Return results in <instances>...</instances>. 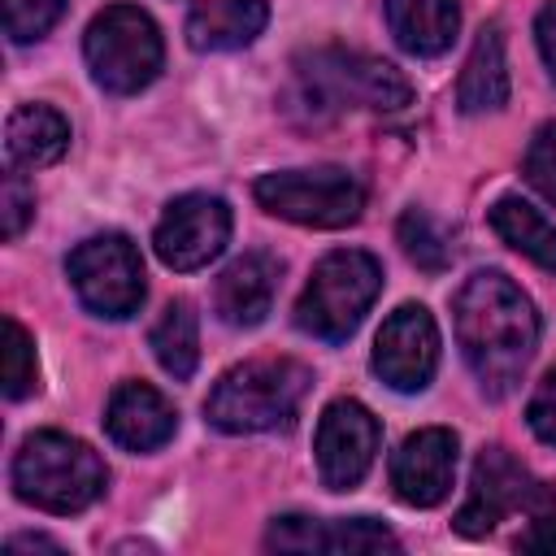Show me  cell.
Wrapping results in <instances>:
<instances>
[{
	"mask_svg": "<svg viewBox=\"0 0 556 556\" xmlns=\"http://www.w3.org/2000/svg\"><path fill=\"white\" fill-rule=\"evenodd\" d=\"M452 326L460 356L473 369L482 395L491 400L513 395L539 348V313L530 295L508 274L478 269L460 282L452 300Z\"/></svg>",
	"mask_w": 556,
	"mask_h": 556,
	"instance_id": "6da1fadb",
	"label": "cell"
},
{
	"mask_svg": "<svg viewBox=\"0 0 556 556\" xmlns=\"http://www.w3.org/2000/svg\"><path fill=\"white\" fill-rule=\"evenodd\" d=\"M308 382H313L308 365H300L291 356H252L217 378V387L204 400V417L222 434L274 430L300 413Z\"/></svg>",
	"mask_w": 556,
	"mask_h": 556,
	"instance_id": "7a4b0ae2",
	"label": "cell"
},
{
	"mask_svg": "<svg viewBox=\"0 0 556 556\" xmlns=\"http://www.w3.org/2000/svg\"><path fill=\"white\" fill-rule=\"evenodd\" d=\"M109 469L104 460L74 434L35 430L22 439L13 456V491L17 500L43 513H83L104 495Z\"/></svg>",
	"mask_w": 556,
	"mask_h": 556,
	"instance_id": "3957f363",
	"label": "cell"
},
{
	"mask_svg": "<svg viewBox=\"0 0 556 556\" xmlns=\"http://www.w3.org/2000/svg\"><path fill=\"white\" fill-rule=\"evenodd\" d=\"M295 87L313 113H339V109L395 113L413 100V83L391 61L334 43L313 48L295 61Z\"/></svg>",
	"mask_w": 556,
	"mask_h": 556,
	"instance_id": "277c9868",
	"label": "cell"
},
{
	"mask_svg": "<svg viewBox=\"0 0 556 556\" xmlns=\"http://www.w3.org/2000/svg\"><path fill=\"white\" fill-rule=\"evenodd\" d=\"M382 291V265L361 248L326 252L295 300V326L321 343H343Z\"/></svg>",
	"mask_w": 556,
	"mask_h": 556,
	"instance_id": "5b68a950",
	"label": "cell"
},
{
	"mask_svg": "<svg viewBox=\"0 0 556 556\" xmlns=\"http://www.w3.org/2000/svg\"><path fill=\"white\" fill-rule=\"evenodd\" d=\"M83 56L100 91L135 96L161 74L165 43H161L156 22L139 4H109L91 17L83 35Z\"/></svg>",
	"mask_w": 556,
	"mask_h": 556,
	"instance_id": "8992f818",
	"label": "cell"
},
{
	"mask_svg": "<svg viewBox=\"0 0 556 556\" xmlns=\"http://www.w3.org/2000/svg\"><path fill=\"white\" fill-rule=\"evenodd\" d=\"M252 195L265 213L282 217V222H295V226H313V230H339V226H352L365 213L361 178L339 169V165L261 174Z\"/></svg>",
	"mask_w": 556,
	"mask_h": 556,
	"instance_id": "52a82bcc",
	"label": "cell"
},
{
	"mask_svg": "<svg viewBox=\"0 0 556 556\" xmlns=\"http://www.w3.org/2000/svg\"><path fill=\"white\" fill-rule=\"evenodd\" d=\"M65 274L74 282L83 308H91L96 317L122 321V317H130L143 304V261H139V248L126 235H117V230L83 239L70 252Z\"/></svg>",
	"mask_w": 556,
	"mask_h": 556,
	"instance_id": "ba28073f",
	"label": "cell"
},
{
	"mask_svg": "<svg viewBox=\"0 0 556 556\" xmlns=\"http://www.w3.org/2000/svg\"><path fill=\"white\" fill-rule=\"evenodd\" d=\"M552 491L504 447H482L473 460V478H469V495L460 504V513L452 517L456 534L465 539H482L491 534L504 517H513L517 508L534 513L539 504H547Z\"/></svg>",
	"mask_w": 556,
	"mask_h": 556,
	"instance_id": "9c48e42d",
	"label": "cell"
},
{
	"mask_svg": "<svg viewBox=\"0 0 556 556\" xmlns=\"http://www.w3.org/2000/svg\"><path fill=\"white\" fill-rule=\"evenodd\" d=\"M226 243H230V204L208 191H187V195L169 200L152 230V248H156L161 265H169L178 274L204 269L208 261L222 256Z\"/></svg>",
	"mask_w": 556,
	"mask_h": 556,
	"instance_id": "30bf717a",
	"label": "cell"
},
{
	"mask_svg": "<svg viewBox=\"0 0 556 556\" xmlns=\"http://www.w3.org/2000/svg\"><path fill=\"white\" fill-rule=\"evenodd\" d=\"M378 439H382L378 417L361 400H334V404H326V413L317 421V439H313L321 486L352 491L369 473V465L378 456Z\"/></svg>",
	"mask_w": 556,
	"mask_h": 556,
	"instance_id": "8fae6325",
	"label": "cell"
},
{
	"mask_svg": "<svg viewBox=\"0 0 556 556\" xmlns=\"http://www.w3.org/2000/svg\"><path fill=\"white\" fill-rule=\"evenodd\" d=\"M439 369V326L421 304H400L374 339V374L391 391H426Z\"/></svg>",
	"mask_w": 556,
	"mask_h": 556,
	"instance_id": "7c38bea8",
	"label": "cell"
},
{
	"mask_svg": "<svg viewBox=\"0 0 556 556\" xmlns=\"http://www.w3.org/2000/svg\"><path fill=\"white\" fill-rule=\"evenodd\" d=\"M456 473V434L447 426L413 430L391 456V491L408 508H434L447 500Z\"/></svg>",
	"mask_w": 556,
	"mask_h": 556,
	"instance_id": "4fadbf2b",
	"label": "cell"
},
{
	"mask_svg": "<svg viewBox=\"0 0 556 556\" xmlns=\"http://www.w3.org/2000/svg\"><path fill=\"white\" fill-rule=\"evenodd\" d=\"M269 552H395V534L374 517L317 521V517H274L265 530Z\"/></svg>",
	"mask_w": 556,
	"mask_h": 556,
	"instance_id": "5bb4252c",
	"label": "cell"
},
{
	"mask_svg": "<svg viewBox=\"0 0 556 556\" xmlns=\"http://www.w3.org/2000/svg\"><path fill=\"white\" fill-rule=\"evenodd\" d=\"M104 430L126 452H156L161 443L174 439L178 413H174V404L156 387H148V382H122L109 395Z\"/></svg>",
	"mask_w": 556,
	"mask_h": 556,
	"instance_id": "9a60e30c",
	"label": "cell"
},
{
	"mask_svg": "<svg viewBox=\"0 0 556 556\" xmlns=\"http://www.w3.org/2000/svg\"><path fill=\"white\" fill-rule=\"evenodd\" d=\"M278 261L269 252H243L239 261H230L217 278V291H213V304H217V317L226 326H261L265 313L274 308V291H278Z\"/></svg>",
	"mask_w": 556,
	"mask_h": 556,
	"instance_id": "2e32d148",
	"label": "cell"
},
{
	"mask_svg": "<svg viewBox=\"0 0 556 556\" xmlns=\"http://www.w3.org/2000/svg\"><path fill=\"white\" fill-rule=\"evenodd\" d=\"M269 22L265 0H204L187 13V43L195 52H235L248 48Z\"/></svg>",
	"mask_w": 556,
	"mask_h": 556,
	"instance_id": "e0dca14e",
	"label": "cell"
},
{
	"mask_svg": "<svg viewBox=\"0 0 556 556\" xmlns=\"http://www.w3.org/2000/svg\"><path fill=\"white\" fill-rule=\"evenodd\" d=\"M387 26L395 43L413 56H439L460 30L456 0H387Z\"/></svg>",
	"mask_w": 556,
	"mask_h": 556,
	"instance_id": "ac0fdd59",
	"label": "cell"
},
{
	"mask_svg": "<svg viewBox=\"0 0 556 556\" xmlns=\"http://www.w3.org/2000/svg\"><path fill=\"white\" fill-rule=\"evenodd\" d=\"M508 100V61H504V35L500 26H482L469 56H465V70H460V83H456V104L460 113H495L504 109Z\"/></svg>",
	"mask_w": 556,
	"mask_h": 556,
	"instance_id": "d6986e66",
	"label": "cell"
},
{
	"mask_svg": "<svg viewBox=\"0 0 556 556\" xmlns=\"http://www.w3.org/2000/svg\"><path fill=\"white\" fill-rule=\"evenodd\" d=\"M4 148L13 165H26V169L52 165L70 148V122L52 104H17L4 126Z\"/></svg>",
	"mask_w": 556,
	"mask_h": 556,
	"instance_id": "ffe728a7",
	"label": "cell"
},
{
	"mask_svg": "<svg viewBox=\"0 0 556 556\" xmlns=\"http://www.w3.org/2000/svg\"><path fill=\"white\" fill-rule=\"evenodd\" d=\"M491 230L521 256H530L534 265L552 269L556 274V226L526 200L517 195H504L491 204Z\"/></svg>",
	"mask_w": 556,
	"mask_h": 556,
	"instance_id": "44dd1931",
	"label": "cell"
},
{
	"mask_svg": "<svg viewBox=\"0 0 556 556\" xmlns=\"http://www.w3.org/2000/svg\"><path fill=\"white\" fill-rule=\"evenodd\" d=\"M148 348H152L156 365H161L169 378L187 382V378L195 374V365H200V326H195V308H191L187 300L165 304L161 317H156L152 330H148Z\"/></svg>",
	"mask_w": 556,
	"mask_h": 556,
	"instance_id": "7402d4cb",
	"label": "cell"
},
{
	"mask_svg": "<svg viewBox=\"0 0 556 556\" xmlns=\"http://www.w3.org/2000/svg\"><path fill=\"white\" fill-rule=\"evenodd\" d=\"M395 235H400L404 256H408L417 269H426V274H443V269H447L452 248H447L443 230L434 226V217H430L426 208H404V213H400Z\"/></svg>",
	"mask_w": 556,
	"mask_h": 556,
	"instance_id": "603a6c76",
	"label": "cell"
},
{
	"mask_svg": "<svg viewBox=\"0 0 556 556\" xmlns=\"http://www.w3.org/2000/svg\"><path fill=\"white\" fill-rule=\"evenodd\" d=\"M30 391H39V361H35V343L22 330L17 317H4V395L9 400H26Z\"/></svg>",
	"mask_w": 556,
	"mask_h": 556,
	"instance_id": "cb8c5ba5",
	"label": "cell"
},
{
	"mask_svg": "<svg viewBox=\"0 0 556 556\" xmlns=\"http://www.w3.org/2000/svg\"><path fill=\"white\" fill-rule=\"evenodd\" d=\"M61 13L65 0H4V35L13 43H35L56 26Z\"/></svg>",
	"mask_w": 556,
	"mask_h": 556,
	"instance_id": "d4e9b609",
	"label": "cell"
},
{
	"mask_svg": "<svg viewBox=\"0 0 556 556\" xmlns=\"http://www.w3.org/2000/svg\"><path fill=\"white\" fill-rule=\"evenodd\" d=\"M521 169H526V182H530L543 200L556 204V122H543V126L534 130Z\"/></svg>",
	"mask_w": 556,
	"mask_h": 556,
	"instance_id": "484cf974",
	"label": "cell"
},
{
	"mask_svg": "<svg viewBox=\"0 0 556 556\" xmlns=\"http://www.w3.org/2000/svg\"><path fill=\"white\" fill-rule=\"evenodd\" d=\"M0 213H4V239H17L26 230V222L35 217V191L26 187L22 169L13 165L4 174V187H0Z\"/></svg>",
	"mask_w": 556,
	"mask_h": 556,
	"instance_id": "4316f807",
	"label": "cell"
},
{
	"mask_svg": "<svg viewBox=\"0 0 556 556\" xmlns=\"http://www.w3.org/2000/svg\"><path fill=\"white\" fill-rule=\"evenodd\" d=\"M526 421H530V430H534L547 447H556V365L539 378V387H534V395H530V404H526Z\"/></svg>",
	"mask_w": 556,
	"mask_h": 556,
	"instance_id": "83f0119b",
	"label": "cell"
},
{
	"mask_svg": "<svg viewBox=\"0 0 556 556\" xmlns=\"http://www.w3.org/2000/svg\"><path fill=\"white\" fill-rule=\"evenodd\" d=\"M517 547H526V552H556V495L530 513V530L517 539Z\"/></svg>",
	"mask_w": 556,
	"mask_h": 556,
	"instance_id": "f1b7e54d",
	"label": "cell"
},
{
	"mask_svg": "<svg viewBox=\"0 0 556 556\" xmlns=\"http://www.w3.org/2000/svg\"><path fill=\"white\" fill-rule=\"evenodd\" d=\"M534 39H539V52H543V65L556 83V0H547L534 17Z\"/></svg>",
	"mask_w": 556,
	"mask_h": 556,
	"instance_id": "f546056e",
	"label": "cell"
},
{
	"mask_svg": "<svg viewBox=\"0 0 556 556\" xmlns=\"http://www.w3.org/2000/svg\"><path fill=\"white\" fill-rule=\"evenodd\" d=\"M4 552H9V556H17V552H61V543L48 539V534H13V539L4 543Z\"/></svg>",
	"mask_w": 556,
	"mask_h": 556,
	"instance_id": "4dcf8cb0",
	"label": "cell"
}]
</instances>
